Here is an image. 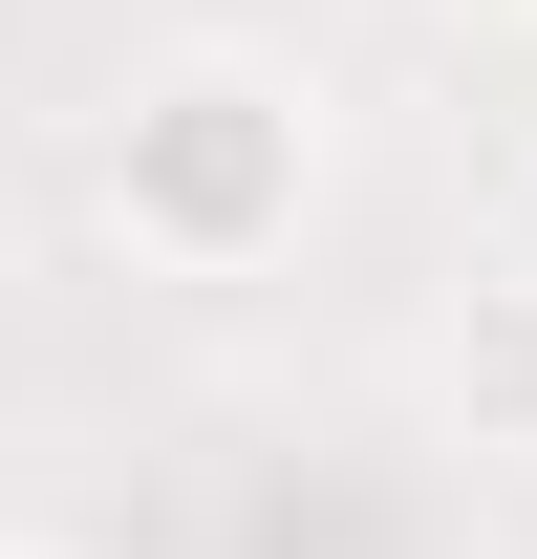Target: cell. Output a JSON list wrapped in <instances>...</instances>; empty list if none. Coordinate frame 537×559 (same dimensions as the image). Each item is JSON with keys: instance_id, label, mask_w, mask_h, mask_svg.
I'll list each match as a JSON object with an SVG mask.
<instances>
[{"instance_id": "cell-1", "label": "cell", "mask_w": 537, "mask_h": 559, "mask_svg": "<svg viewBox=\"0 0 537 559\" xmlns=\"http://www.w3.org/2000/svg\"><path fill=\"white\" fill-rule=\"evenodd\" d=\"M301 215H323V108L279 66L194 44V66H151L130 108H108V237H130L151 280H259Z\"/></svg>"}, {"instance_id": "cell-2", "label": "cell", "mask_w": 537, "mask_h": 559, "mask_svg": "<svg viewBox=\"0 0 537 559\" xmlns=\"http://www.w3.org/2000/svg\"><path fill=\"white\" fill-rule=\"evenodd\" d=\"M430 409H452V452H537V259H473V280H452Z\"/></svg>"}, {"instance_id": "cell-3", "label": "cell", "mask_w": 537, "mask_h": 559, "mask_svg": "<svg viewBox=\"0 0 537 559\" xmlns=\"http://www.w3.org/2000/svg\"><path fill=\"white\" fill-rule=\"evenodd\" d=\"M516 22H537V0H516Z\"/></svg>"}]
</instances>
